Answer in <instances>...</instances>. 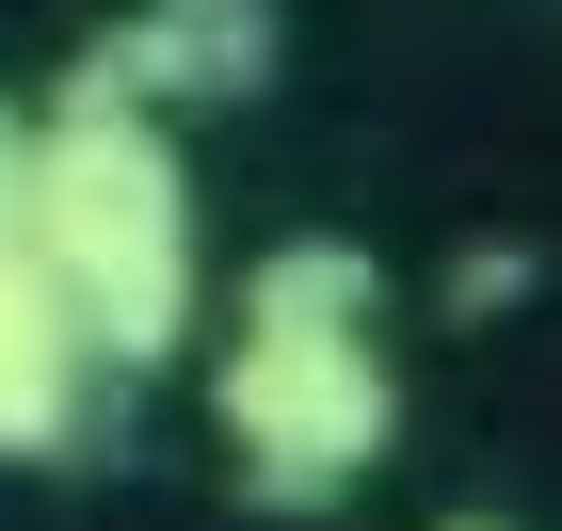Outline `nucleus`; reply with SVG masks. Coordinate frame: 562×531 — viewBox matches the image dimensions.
<instances>
[{"instance_id":"20e7f679","label":"nucleus","mask_w":562,"mask_h":531,"mask_svg":"<svg viewBox=\"0 0 562 531\" xmlns=\"http://www.w3.org/2000/svg\"><path fill=\"white\" fill-rule=\"evenodd\" d=\"M241 307H290V322H370V307H386V258H370V242H273V258L241 274Z\"/></svg>"},{"instance_id":"423d86ee","label":"nucleus","mask_w":562,"mask_h":531,"mask_svg":"<svg viewBox=\"0 0 562 531\" xmlns=\"http://www.w3.org/2000/svg\"><path fill=\"white\" fill-rule=\"evenodd\" d=\"M434 531H515V516H434Z\"/></svg>"},{"instance_id":"7ed1b4c3","label":"nucleus","mask_w":562,"mask_h":531,"mask_svg":"<svg viewBox=\"0 0 562 531\" xmlns=\"http://www.w3.org/2000/svg\"><path fill=\"white\" fill-rule=\"evenodd\" d=\"M290 65V0H130L113 33L81 48V81L145 97V113H241Z\"/></svg>"},{"instance_id":"39448f33","label":"nucleus","mask_w":562,"mask_h":531,"mask_svg":"<svg viewBox=\"0 0 562 531\" xmlns=\"http://www.w3.org/2000/svg\"><path fill=\"white\" fill-rule=\"evenodd\" d=\"M16 242H33V113L0 97V258H16Z\"/></svg>"},{"instance_id":"f257e3e1","label":"nucleus","mask_w":562,"mask_h":531,"mask_svg":"<svg viewBox=\"0 0 562 531\" xmlns=\"http://www.w3.org/2000/svg\"><path fill=\"white\" fill-rule=\"evenodd\" d=\"M33 242H48V290L81 307L97 370H161L210 307V258H193V162H177V113L81 81L33 113Z\"/></svg>"},{"instance_id":"f03ea898","label":"nucleus","mask_w":562,"mask_h":531,"mask_svg":"<svg viewBox=\"0 0 562 531\" xmlns=\"http://www.w3.org/2000/svg\"><path fill=\"white\" fill-rule=\"evenodd\" d=\"M210 435L225 467L258 499H290V516H322V499H353L370 467H386L402 435V370L370 322H290V307H241V339L210 354Z\"/></svg>"}]
</instances>
